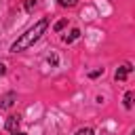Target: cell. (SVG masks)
<instances>
[{"label": "cell", "mask_w": 135, "mask_h": 135, "mask_svg": "<svg viewBox=\"0 0 135 135\" xmlns=\"http://www.w3.org/2000/svg\"><path fill=\"white\" fill-rule=\"evenodd\" d=\"M46 27H49V19L46 17H42V19H38L25 34H21L13 44H11V53H21V51H25V49H30L34 42H38V38L46 32Z\"/></svg>", "instance_id": "6da1fadb"}, {"label": "cell", "mask_w": 135, "mask_h": 135, "mask_svg": "<svg viewBox=\"0 0 135 135\" xmlns=\"http://www.w3.org/2000/svg\"><path fill=\"white\" fill-rule=\"evenodd\" d=\"M131 72H133V65H131V63H122V65H120V68L116 70L114 78H116V80H127Z\"/></svg>", "instance_id": "7a4b0ae2"}, {"label": "cell", "mask_w": 135, "mask_h": 135, "mask_svg": "<svg viewBox=\"0 0 135 135\" xmlns=\"http://www.w3.org/2000/svg\"><path fill=\"white\" fill-rule=\"evenodd\" d=\"M15 99H17V95L11 91V93H6V95H2L0 97V110H8L13 103H15Z\"/></svg>", "instance_id": "3957f363"}, {"label": "cell", "mask_w": 135, "mask_h": 135, "mask_svg": "<svg viewBox=\"0 0 135 135\" xmlns=\"http://www.w3.org/2000/svg\"><path fill=\"white\" fill-rule=\"evenodd\" d=\"M19 122H21V118H19V116H8V118H6V122H4V129H6L8 133H15V131L19 129Z\"/></svg>", "instance_id": "277c9868"}, {"label": "cell", "mask_w": 135, "mask_h": 135, "mask_svg": "<svg viewBox=\"0 0 135 135\" xmlns=\"http://www.w3.org/2000/svg\"><path fill=\"white\" fill-rule=\"evenodd\" d=\"M78 36H80V30H76V27H74V30L70 32V36H63V42H68V44H70V42H74Z\"/></svg>", "instance_id": "5b68a950"}, {"label": "cell", "mask_w": 135, "mask_h": 135, "mask_svg": "<svg viewBox=\"0 0 135 135\" xmlns=\"http://www.w3.org/2000/svg\"><path fill=\"white\" fill-rule=\"evenodd\" d=\"M133 99H135V93H133V91H129V93L124 95V108H127V110H131V108H133Z\"/></svg>", "instance_id": "8992f818"}, {"label": "cell", "mask_w": 135, "mask_h": 135, "mask_svg": "<svg viewBox=\"0 0 135 135\" xmlns=\"http://www.w3.org/2000/svg\"><path fill=\"white\" fill-rule=\"evenodd\" d=\"M65 25H68V19H59V21H57V23L53 25V30H55V32H61V30H63Z\"/></svg>", "instance_id": "52a82bcc"}, {"label": "cell", "mask_w": 135, "mask_h": 135, "mask_svg": "<svg viewBox=\"0 0 135 135\" xmlns=\"http://www.w3.org/2000/svg\"><path fill=\"white\" fill-rule=\"evenodd\" d=\"M34 6H36V0H25V11H27V13H32Z\"/></svg>", "instance_id": "ba28073f"}, {"label": "cell", "mask_w": 135, "mask_h": 135, "mask_svg": "<svg viewBox=\"0 0 135 135\" xmlns=\"http://www.w3.org/2000/svg\"><path fill=\"white\" fill-rule=\"evenodd\" d=\"M59 4H61V6H76L78 0H59Z\"/></svg>", "instance_id": "9c48e42d"}, {"label": "cell", "mask_w": 135, "mask_h": 135, "mask_svg": "<svg viewBox=\"0 0 135 135\" xmlns=\"http://www.w3.org/2000/svg\"><path fill=\"white\" fill-rule=\"evenodd\" d=\"M103 74V68H99V70H93V72H89V76L91 78H97V76H101Z\"/></svg>", "instance_id": "30bf717a"}, {"label": "cell", "mask_w": 135, "mask_h": 135, "mask_svg": "<svg viewBox=\"0 0 135 135\" xmlns=\"http://www.w3.org/2000/svg\"><path fill=\"white\" fill-rule=\"evenodd\" d=\"M76 135H95V133H93V129H89V127H86V129H80Z\"/></svg>", "instance_id": "8fae6325"}, {"label": "cell", "mask_w": 135, "mask_h": 135, "mask_svg": "<svg viewBox=\"0 0 135 135\" xmlns=\"http://www.w3.org/2000/svg\"><path fill=\"white\" fill-rule=\"evenodd\" d=\"M49 63H53V65H57V57L53 55V57H49Z\"/></svg>", "instance_id": "7c38bea8"}, {"label": "cell", "mask_w": 135, "mask_h": 135, "mask_svg": "<svg viewBox=\"0 0 135 135\" xmlns=\"http://www.w3.org/2000/svg\"><path fill=\"white\" fill-rule=\"evenodd\" d=\"M4 72H6V65H4V63H0V76H2Z\"/></svg>", "instance_id": "4fadbf2b"}, {"label": "cell", "mask_w": 135, "mask_h": 135, "mask_svg": "<svg viewBox=\"0 0 135 135\" xmlns=\"http://www.w3.org/2000/svg\"><path fill=\"white\" fill-rule=\"evenodd\" d=\"M13 135H25V133H19V131H15V133H13Z\"/></svg>", "instance_id": "5bb4252c"}]
</instances>
